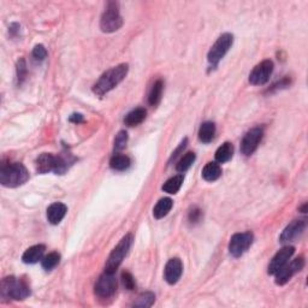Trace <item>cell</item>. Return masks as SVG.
Returning a JSON list of instances; mask_svg holds the SVG:
<instances>
[{"instance_id": "cell-1", "label": "cell", "mask_w": 308, "mask_h": 308, "mask_svg": "<svg viewBox=\"0 0 308 308\" xmlns=\"http://www.w3.org/2000/svg\"><path fill=\"white\" fill-rule=\"evenodd\" d=\"M128 70H129L128 64H119L112 69L107 70L93 85V92L99 96L105 95L123 81L125 76L128 75Z\"/></svg>"}, {"instance_id": "cell-31", "label": "cell", "mask_w": 308, "mask_h": 308, "mask_svg": "<svg viewBox=\"0 0 308 308\" xmlns=\"http://www.w3.org/2000/svg\"><path fill=\"white\" fill-rule=\"evenodd\" d=\"M25 76H27V65H25L24 59L22 58L17 62V78H18L19 84L24 81Z\"/></svg>"}, {"instance_id": "cell-36", "label": "cell", "mask_w": 308, "mask_h": 308, "mask_svg": "<svg viewBox=\"0 0 308 308\" xmlns=\"http://www.w3.org/2000/svg\"><path fill=\"white\" fill-rule=\"evenodd\" d=\"M69 121L73 122V123H81V122H83V116L79 115V113H74V115L70 116Z\"/></svg>"}, {"instance_id": "cell-5", "label": "cell", "mask_w": 308, "mask_h": 308, "mask_svg": "<svg viewBox=\"0 0 308 308\" xmlns=\"http://www.w3.org/2000/svg\"><path fill=\"white\" fill-rule=\"evenodd\" d=\"M123 25V18L119 13V5L116 1H110L100 19V28L104 33H113Z\"/></svg>"}, {"instance_id": "cell-32", "label": "cell", "mask_w": 308, "mask_h": 308, "mask_svg": "<svg viewBox=\"0 0 308 308\" xmlns=\"http://www.w3.org/2000/svg\"><path fill=\"white\" fill-rule=\"evenodd\" d=\"M33 57L35 61L42 62L47 57V50L44 45H36L33 50Z\"/></svg>"}, {"instance_id": "cell-20", "label": "cell", "mask_w": 308, "mask_h": 308, "mask_svg": "<svg viewBox=\"0 0 308 308\" xmlns=\"http://www.w3.org/2000/svg\"><path fill=\"white\" fill-rule=\"evenodd\" d=\"M222 176V167L218 162H207L202 169V177L207 182H215Z\"/></svg>"}, {"instance_id": "cell-4", "label": "cell", "mask_w": 308, "mask_h": 308, "mask_svg": "<svg viewBox=\"0 0 308 308\" xmlns=\"http://www.w3.org/2000/svg\"><path fill=\"white\" fill-rule=\"evenodd\" d=\"M133 235L128 233V235H125L124 237L119 241V243L117 244L115 249L112 250V253L108 256L106 265H105V272L116 273V271L121 266V264L123 262L128 252H129L131 244H133Z\"/></svg>"}, {"instance_id": "cell-23", "label": "cell", "mask_w": 308, "mask_h": 308, "mask_svg": "<svg viewBox=\"0 0 308 308\" xmlns=\"http://www.w3.org/2000/svg\"><path fill=\"white\" fill-rule=\"evenodd\" d=\"M162 90H164V82H162L161 79H158V81L154 82L152 89H151L150 92V96H148V101H150L151 106H158L159 102L161 100Z\"/></svg>"}, {"instance_id": "cell-27", "label": "cell", "mask_w": 308, "mask_h": 308, "mask_svg": "<svg viewBox=\"0 0 308 308\" xmlns=\"http://www.w3.org/2000/svg\"><path fill=\"white\" fill-rule=\"evenodd\" d=\"M195 158H196L195 154H194L193 152L185 153L184 155L182 156L181 159H179L177 165H176V170H177L178 172H181V173L185 172V171H187L190 166H192L193 162L195 161Z\"/></svg>"}, {"instance_id": "cell-2", "label": "cell", "mask_w": 308, "mask_h": 308, "mask_svg": "<svg viewBox=\"0 0 308 308\" xmlns=\"http://www.w3.org/2000/svg\"><path fill=\"white\" fill-rule=\"evenodd\" d=\"M29 178V173L21 162L4 164L0 169V183L4 187L16 188L24 184Z\"/></svg>"}, {"instance_id": "cell-30", "label": "cell", "mask_w": 308, "mask_h": 308, "mask_svg": "<svg viewBox=\"0 0 308 308\" xmlns=\"http://www.w3.org/2000/svg\"><path fill=\"white\" fill-rule=\"evenodd\" d=\"M128 144V133L125 130H121L117 134L115 139V148L117 151H121L125 148Z\"/></svg>"}, {"instance_id": "cell-3", "label": "cell", "mask_w": 308, "mask_h": 308, "mask_svg": "<svg viewBox=\"0 0 308 308\" xmlns=\"http://www.w3.org/2000/svg\"><path fill=\"white\" fill-rule=\"evenodd\" d=\"M2 299L11 300H24L30 295L29 285L24 279L16 277H6L1 281L0 288Z\"/></svg>"}, {"instance_id": "cell-8", "label": "cell", "mask_w": 308, "mask_h": 308, "mask_svg": "<svg viewBox=\"0 0 308 308\" xmlns=\"http://www.w3.org/2000/svg\"><path fill=\"white\" fill-rule=\"evenodd\" d=\"M117 279L115 273L104 272L95 283V294L100 299H108L116 293Z\"/></svg>"}, {"instance_id": "cell-12", "label": "cell", "mask_w": 308, "mask_h": 308, "mask_svg": "<svg viewBox=\"0 0 308 308\" xmlns=\"http://www.w3.org/2000/svg\"><path fill=\"white\" fill-rule=\"evenodd\" d=\"M294 253H295V248L292 246H285L282 248L277 254L273 256V259L270 262L269 275H275L276 272H278L285 264H288V261L290 260Z\"/></svg>"}, {"instance_id": "cell-35", "label": "cell", "mask_w": 308, "mask_h": 308, "mask_svg": "<svg viewBox=\"0 0 308 308\" xmlns=\"http://www.w3.org/2000/svg\"><path fill=\"white\" fill-rule=\"evenodd\" d=\"M187 142H188V140H187V139H184V141H183V142H182V144H181V145H179V146H178V148H177V150H176V151H175V152H173V153H172V155H171V158H170V160H169L170 162H171V161H172V160H175V159H176V158H177V156L179 155V153H181V152H183V150H184V148H185V146H187Z\"/></svg>"}, {"instance_id": "cell-15", "label": "cell", "mask_w": 308, "mask_h": 308, "mask_svg": "<svg viewBox=\"0 0 308 308\" xmlns=\"http://www.w3.org/2000/svg\"><path fill=\"white\" fill-rule=\"evenodd\" d=\"M68 207L63 202H54L47 208V219L52 225H58L64 219Z\"/></svg>"}, {"instance_id": "cell-10", "label": "cell", "mask_w": 308, "mask_h": 308, "mask_svg": "<svg viewBox=\"0 0 308 308\" xmlns=\"http://www.w3.org/2000/svg\"><path fill=\"white\" fill-rule=\"evenodd\" d=\"M304 266H305L304 258L295 259V260H293L289 265L285 264L278 272L275 273L276 283L278 285H284L285 283H288L296 273L300 272V271L304 269Z\"/></svg>"}, {"instance_id": "cell-6", "label": "cell", "mask_w": 308, "mask_h": 308, "mask_svg": "<svg viewBox=\"0 0 308 308\" xmlns=\"http://www.w3.org/2000/svg\"><path fill=\"white\" fill-rule=\"evenodd\" d=\"M233 42V36L232 34L225 33L223 35H221L218 40L215 42L212 47H211L210 52H208V63H210L212 67H217L218 63L224 58L225 54L228 53V51L230 50V47L232 46Z\"/></svg>"}, {"instance_id": "cell-13", "label": "cell", "mask_w": 308, "mask_h": 308, "mask_svg": "<svg viewBox=\"0 0 308 308\" xmlns=\"http://www.w3.org/2000/svg\"><path fill=\"white\" fill-rule=\"evenodd\" d=\"M305 229H306V223L305 221H294L290 223L287 228L283 230V232L279 236V242L281 243H290V242L295 241L304 233Z\"/></svg>"}, {"instance_id": "cell-25", "label": "cell", "mask_w": 308, "mask_h": 308, "mask_svg": "<svg viewBox=\"0 0 308 308\" xmlns=\"http://www.w3.org/2000/svg\"><path fill=\"white\" fill-rule=\"evenodd\" d=\"M130 158L125 154H115L110 160V166L117 171L127 170L130 166Z\"/></svg>"}, {"instance_id": "cell-16", "label": "cell", "mask_w": 308, "mask_h": 308, "mask_svg": "<svg viewBox=\"0 0 308 308\" xmlns=\"http://www.w3.org/2000/svg\"><path fill=\"white\" fill-rule=\"evenodd\" d=\"M35 167L39 173H47L54 171L56 167V156L51 153H42L35 160Z\"/></svg>"}, {"instance_id": "cell-24", "label": "cell", "mask_w": 308, "mask_h": 308, "mask_svg": "<svg viewBox=\"0 0 308 308\" xmlns=\"http://www.w3.org/2000/svg\"><path fill=\"white\" fill-rule=\"evenodd\" d=\"M233 155V146L230 142H225L221 147L217 150L216 152V160L219 164H224V162L229 161Z\"/></svg>"}, {"instance_id": "cell-14", "label": "cell", "mask_w": 308, "mask_h": 308, "mask_svg": "<svg viewBox=\"0 0 308 308\" xmlns=\"http://www.w3.org/2000/svg\"><path fill=\"white\" fill-rule=\"evenodd\" d=\"M182 272H183V265H182V261L179 260L178 258L170 259V260L167 261L164 270L165 281L171 285L176 284L178 282V279L181 278Z\"/></svg>"}, {"instance_id": "cell-9", "label": "cell", "mask_w": 308, "mask_h": 308, "mask_svg": "<svg viewBox=\"0 0 308 308\" xmlns=\"http://www.w3.org/2000/svg\"><path fill=\"white\" fill-rule=\"evenodd\" d=\"M273 73V62L270 59L262 61L252 70L249 74V82L250 84L261 85L265 84L270 79L271 75Z\"/></svg>"}, {"instance_id": "cell-19", "label": "cell", "mask_w": 308, "mask_h": 308, "mask_svg": "<svg viewBox=\"0 0 308 308\" xmlns=\"http://www.w3.org/2000/svg\"><path fill=\"white\" fill-rule=\"evenodd\" d=\"M74 161H75V158H73L70 153L59 154L56 156V167L53 172H56L57 175H63Z\"/></svg>"}, {"instance_id": "cell-7", "label": "cell", "mask_w": 308, "mask_h": 308, "mask_svg": "<svg viewBox=\"0 0 308 308\" xmlns=\"http://www.w3.org/2000/svg\"><path fill=\"white\" fill-rule=\"evenodd\" d=\"M253 239H254V236H253L250 231L235 233L231 237L229 243L230 254L235 256V258H239L241 255H243L249 249V247L252 246Z\"/></svg>"}, {"instance_id": "cell-33", "label": "cell", "mask_w": 308, "mask_h": 308, "mask_svg": "<svg viewBox=\"0 0 308 308\" xmlns=\"http://www.w3.org/2000/svg\"><path fill=\"white\" fill-rule=\"evenodd\" d=\"M122 282H123L125 289L128 290L135 289V281H134V277L131 276V273L128 272V271H124V272L122 273Z\"/></svg>"}, {"instance_id": "cell-34", "label": "cell", "mask_w": 308, "mask_h": 308, "mask_svg": "<svg viewBox=\"0 0 308 308\" xmlns=\"http://www.w3.org/2000/svg\"><path fill=\"white\" fill-rule=\"evenodd\" d=\"M202 217V211L199 210L198 207H194L192 211L189 212V222L190 223H199L201 221Z\"/></svg>"}, {"instance_id": "cell-22", "label": "cell", "mask_w": 308, "mask_h": 308, "mask_svg": "<svg viewBox=\"0 0 308 308\" xmlns=\"http://www.w3.org/2000/svg\"><path fill=\"white\" fill-rule=\"evenodd\" d=\"M216 134V125L213 122H205L201 124L200 129H199V139L204 144H210L215 138Z\"/></svg>"}, {"instance_id": "cell-17", "label": "cell", "mask_w": 308, "mask_h": 308, "mask_svg": "<svg viewBox=\"0 0 308 308\" xmlns=\"http://www.w3.org/2000/svg\"><path fill=\"white\" fill-rule=\"evenodd\" d=\"M45 249L46 248H45L44 244H36V246L28 248L24 252L23 256H22V260H23L24 264H36L38 261L42 260Z\"/></svg>"}, {"instance_id": "cell-29", "label": "cell", "mask_w": 308, "mask_h": 308, "mask_svg": "<svg viewBox=\"0 0 308 308\" xmlns=\"http://www.w3.org/2000/svg\"><path fill=\"white\" fill-rule=\"evenodd\" d=\"M155 301V296H154L153 293L146 292L139 296L138 300L134 302V306L135 307H151Z\"/></svg>"}, {"instance_id": "cell-21", "label": "cell", "mask_w": 308, "mask_h": 308, "mask_svg": "<svg viewBox=\"0 0 308 308\" xmlns=\"http://www.w3.org/2000/svg\"><path fill=\"white\" fill-rule=\"evenodd\" d=\"M173 206V201L170 198H162L158 201V204L155 205L153 210V216L154 218L161 219L165 216L169 215L171 208Z\"/></svg>"}, {"instance_id": "cell-26", "label": "cell", "mask_w": 308, "mask_h": 308, "mask_svg": "<svg viewBox=\"0 0 308 308\" xmlns=\"http://www.w3.org/2000/svg\"><path fill=\"white\" fill-rule=\"evenodd\" d=\"M182 184H183V176H173V177H171L165 182L164 185H162V190L169 194H177L178 190L181 189Z\"/></svg>"}, {"instance_id": "cell-18", "label": "cell", "mask_w": 308, "mask_h": 308, "mask_svg": "<svg viewBox=\"0 0 308 308\" xmlns=\"http://www.w3.org/2000/svg\"><path fill=\"white\" fill-rule=\"evenodd\" d=\"M147 116V111L142 107H138L135 110L130 111L124 118V124L128 127H136V125L141 124L145 121Z\"/></svg>"}, {"instance_id": "cell-11", "label": "cell", "mask_w": 308, "mask_h": 308, "mask_svg": "<svg viewBox=\"0 0 308 308\" xmlns=\"http://www.w3.org/2000/svg\"><path fill=\"white\" fill-rule=\"evenodd\" d=\"M262 136H264V130L261 128H253L246 135L243 136L241 142V152L244 155H250L256 151L259 145H260Z\"/></svg>"}, {"instance_id": "cell-28", "label": "cell", "mask_w": 308, "mask_h": 308, "mask_svg": "<svg viewBox=\"0 0 308 308\" xmlns=\"http://www.w3.org/2000/svg\"><path fill=\"white\" fill-rule=\"evenodd\" d=\"M59 261H61V255H59V253L52 252V253H50L48 255L42 258L41 265L46 271H51L59 264Z\"/></svg>"}]
</instances>
